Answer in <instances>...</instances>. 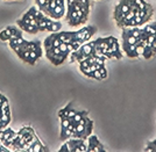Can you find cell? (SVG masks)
Listing matches in <instances>:
<instances>
[{
	"mask_svg": "<svg viewBox=\"0 0 156 152\" xmlns=\"http://www.w3.org/2000/svg\"><path fill=\"white\" fill-rule=\"evenodd\" d=\"M144 151L147 152H156V138L154 140H150L147 143L146 148H144Z\"/></svg>",
	"mask_w": 156,
	"mask_h": 152,
	"instance_id": "15",
	"label": "cell"
},
{
	"mask_svg": "<svg viewBox=\"0 0 156 152\" xmlns=\"http://www.w3.org/2000/svg\"><path fill=\"white\" fill-rule=\"evenodd\" d=\"M0 115H11V110H9V104L8 101L2 102L1 109H0Z\"/></svg>",
	"mask_w": 156,
	"mask_h": 152,
	"instance_id": "14",
	"label": "cell"
},
{
	"mask_svg": "<svg viewBox=\"0 0 156 152\" xmlns=\"http://www.w3.org/2000/svg\"><path fill=\"white\" fill-rule=\"evenodd\" d=\"M99 71H100V75H101V79L104 80V79H106L107 78V70H106V66H101L100 69H99Z\"/></svg>",
	"mask_w": 156,
	"mask_h": 152,
	"instance_id": "18",
	"label": "cell"
},
{
	"mask_svg": "<svg viewBox=\"0 0 156 152\" xmlns=\"http://www.w3.org/2000/svg\"><path fill=\"white\" fill-rule=\"evenodd\" d=\"M47 151H49L47 149V146H44V145L41 143V140L37 139V140L31 145V148L28 149V151L27 152H47Z\"/></svg>",
	"mask_w": 156,
	"mask_h": 152,
	"instance_id": "9",
	"label": "cell"
},
{
	"mask_svg": "<svg viewBox=\"0 0 156 152\" xmlns=\"http://www.w3.org/2000/svg\"><path fill=\"white\" fill-rule=\"evenodd\" d=\"M36 5H37V8L44 14L46 11H47L48 4H49V0H35Z\"/></svg>",
	"mask_w": 156,
	"mask_h": 152,
	"instance_id": "13",
	"label": "cell"
},
{
	"mask_svg": "<svg viewBox=\"0 0 156 152\" xmlns=\"http://www.w3.org/2000/svg\"><path fill=\"white\" fill-rule=\"evenodd\" d=\"M109 48H111L112 57H113V58H115V59H121V58L124 57L122 51H121V49H120V44H119V41H118V40H117L115 42H113Z\"/></svg>",
	"mask_w": 156,
	"mask_h": 152,
	"instance_id": "7",
	"label": "cell"
},
{
	"mask_svg": "<svg viewBox=\"0 0 156 152\" xmlns=\"http://www.w3.org/2000/svg\"><path fill=\"white\" fill-rule=\"evenodd\" d=\"M69 56L70 55H68V54H63L60 46H54V48L46 50V57L48 58V61H50V63L54 64L55 66L62 65Z\"/></svg>",
	"mask_w": 156,
	"mask_h": 152,
	"instance_id": "3",
	"label": "cell"
},
{
	"mask_svg": "<svg viewBox=\"0 0 156 152\" xmlns=\"http://www.w3.org/2000/svg\"><path fill=\"white\" fill-rule=\"evenodd\" d=\"M62 28V23L58 21V20H52L48 16L47 20V31L50 33H57L60 31V29Z\"/></svg>",
	"mask_w": 156,
	"mask_h": 152,
	"instance_id": "6",
	"label": "cell"
},
{
	"mask_svg": "<svg viewBox=\"0 0 156 152\" xmlns=\"http://www.w3.org/2000/svg\"><path fill=\"white\" fill-rule=\"evenodd\" d=\"M9 38H11V34L8 33L7 29H4L2 31H0V40L1 41L6 42V41H9Z\"/></svg>",
	"mask_w": 156,
	"mask_h": 152,
	"instance_id": "16",
	"label": "cell"
},
{
	"mask_svg": "<svg viewBox=\"0 0 156 152\" xmlns=\"http://www.w3.org/2000/svg\"><path fill=\"white\" fill-rule=\"evenodd\" d=\"M90 56H97V51H95V48H94L93 41L91 42H86L84 43L83 46H80L79 49L75 50V51H71L70 54V62L71 63H75V62H79L90 57Z\"/></svg>",
	"mask_w": 156,
	"mask_h": 152,
	"instance_id": "1",
	"label": "cell"
},
{
	"mask_svg": "<svg viewBox=\"0 0 156 152\" xmlns=\"http://www.w3.org/2000/svg\"><path fill=\"white\" fill-rule=\"evenodd\" d=\"M97 33V27L94 26H87V27H84V28H80L79 30L76 31V38L77 41L82 42L83 44L86 43L94 34Z\"/></svg>",
	"mask_w": 156,
	"mask_h": 152,
	"instance_id": "4",
	"label": "cell"
},
{
	"mask_svg": "<svg viewBox=\"0 0 156 152\" xmlns=\"http://www.w3.org/2000/svg\"><path fill=\"white\" fill-rule=\"evenodd\" d=\"M31 129H33L31 127H23L22 129H20V130L17 131V134H19V136L23 137L25 135H27V134H28V132L31 131Z\"/></svg>",
	"mask_w": 156,
	"mask_h": 152,
	"instance_id": "17",
	"label": "cell"
},
{
	"mask_svg": "<svg viewBox=\"0 0 156 152\" xmlns=\"http://www.w3.org/2000/svg\"><path fill=\"white\" fill-rule=\"evenodd\" d=\"M16 25L20 27L21 30L27 31V33L33 34V35H35V34H37L40 31L36 25H25V23H20V22H16Z\"/></svg>",
	"mask_w": 156,
	"mask_h": 152,
	"instance_id": "8",
	"label": "cell"
},
{
	"mask_svg": "<svg viewBox=\"0 0 156 152\" xmlns=\"http://www.w3.org/2000/svg\"><path fill=\"white\" fill-rule=\"evenodd\" d=\"M1 146H2V143H1V140H0V148H1Z\"/></svg>",
	"mask_w": 156,
	"mask_h": 152,
	"instance_id": "20",
	"label": "cell"
},
{
	"mask_svg": "<svg viewBox=\"0 0 156 152\" xmlns=\"http://www.w3.org/2000/svg\"><path fill=\"white\" fill-rule=\"evenodd\" d=\"M5 101H8V100H7V98H6V96H4V95L0 93V106H1V105H2V102H5Z\"/></svg>",
	"mask_w": 156,
	"mask_h": 152,
	"instance_id": "19",
	"label": "cell"
},
{
	"mask_svg": "<svg viewBox=\"0 0 156 152\" xmlns=\"http://www.w3.org/2000/svg\"><path fill=\"white\" fill-rule=\"evenodd\" d=\"M87 152H105V148L104 145L99 142L98 137L90 135L87 137Z\"/></svg>",
	"mask_w": 156,
	"mask_h": 152,
	"instance_id": "5",
	"label": "cell"
},
{
	"mask_svg": "<svg viewBox=\"0 0 156 152\" xmlns=\"http://www.w3.org/2000/svg\"><path fill=\"white\" fill-rule=\"evenodd\" d=\"M8 33L11 34V37L12 36H16V37H22V31L20 28H17V27H14V26H8L7 28H6Z\"/></svg>",
	"mask_w": 156,
	"mask_h": 152,
	"instance_id": "12",
	"label": "cell"
},
{
	"mask_svg": "<svg viewBox=\"0 0 156 152\" xmlns=\"http://www.w3.org/2000/svg\"><path fill=\"white\" fill-rule=\"evenodd\" d=\"M23 37H16V36H12L11 38H9V48L13 50L14 48H16V46H21L22 44V42H23Z\"/></svg>",
	"mask_w": 156,
	"mask_h": 152,
	"instance_id": "11",
	"label": "cell"
},
{
	"mask_svg": "<svg viewBox=\"0 0 156 152\" xmlns=\"http://www.w3.org/2000/svg\"><path fill=\"white\" fill-rule=\"evenodd\" d=\"M15 131L13 130V129H9V128H5V129H1L0 130V140H1V143H4L5 140H7L8 138H11V136L14 134Z\"/></svg>",
	"mask_w": 156,
	"mask_h": 152,
	"instance_id": "10",
	"label": "cell"
},
{
	"mask_svg": "<svg viewBox=\"0 0 156 152\" xmlns=\"http://www.w3.org/2000/svg\"><path fill=\"white\" fill-rule=\"evenodd\" d=\"M58 152H87V144L82 138H69Z\"/></svg>",
	"mask_w": 156,
	"mask_h": 152,
	"instance_id": "2",
	"label": "cell"
}]
</instances>
